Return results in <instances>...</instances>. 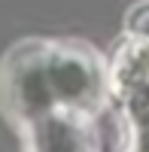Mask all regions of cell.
Returning a JSON list of instances; mask_svg holds the SVG:
<instances>
[{
  "instance_id": "1",
  "label": "cell",
  "mask_w": 149,
  "mask_h": 152,
  "mask_svg": "<svg viewBox=\"0 0 149 152\" xmlns=\"http://www.w3.org/2000/svg\"><path fill=\"white\" fill-rule=\"evenodd\" d=\"M110 91V67L79 40H24L0 64V110L24 128L52 113L94 116Z\"/></svg>"
},
{
  "instance_id": "2",
  "label": "cell",
  "mask_w": 149,
  "mask_h": 152,
  "mask_svg": "<svg viewBox=\"0 0 149 152\" xmlns=\"http://www.w3.org/2000/svg\"><path fill=\"white\" fill-rule=\"evenodd\" d=\"M24 152H97L94 116L85 113H52L18 128Z\"/></svg>"
}]
</instances>
